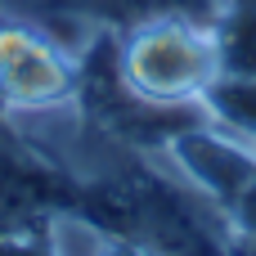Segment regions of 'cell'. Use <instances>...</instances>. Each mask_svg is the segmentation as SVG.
Returning <instances> with one entry per match:
<instances>
[{
    "label": "cell",
    "mask_w": 256,
    "mask_h": 256,
    "mask_svg": "<svg viewBox=\"0 0 256 256\" xmlns=\"http://www.w3.org/2000/svg\"><path fill=\"white\" fill-rule=\"evenodd\" d=\"M72 212L148 256H234L238 243L230 216L180 180L176 166H112L76 184Z\"/></svg>",
    "instance_id": "1"
},
{
    "label": "cell",
    "mask_w": 256,
    "mask_h": 256,
    "mask_svg": "<svg viewBox=\"0 0 256 256\" xmlns=\"http://www.w3.org/2000/svg\"><path fill=\"white\" fill-rule=\"evenodd\" d=\"M117 72L140 99L171 104V108L202 104V94L220 76L212 18L162 14V18L130 22L126 40L117 45Z\"/></svg>",
    "instance_id": "2"
},
{
    "label": "cell",
    "mask_w": 256,
    "mask_h": 256,
    "mask_svg": "<svg viewBox=\"0 0 256 256\" xmlns=\"http://www.w3.org/2000/svg\"><path fill=\"white\" fill-rule=\"evenodd\" d=\"M76 63L40 32L0 22V104L4 112H54L76 99Z\"/></svg>",
    "instance_id": "3"
},
{
    "label": "cell",
    "mask_w": 256,
    "mask_h": 256,
    "mask_svg": "<svg viewBox=\"0 0 256 256\" xmlns=\"http://www.w3.org/2000/svg\"><path fill=\"white\" fill-rule=\"evenodd\" d=\"M166 162L176 166L180 180H189L207 202H216L225 216L238 202V194L256 176V144L230 135L225 126L194 122L166 140Z\"/></svg>",
    "instance_id": "4"
},
{
    "label": "cell",
    "mask_w": 256,
    "mask_h": 256,
    "mask_svg": "<svg viewBox=\"0 0 256 256\" xmlns=\"http://www.w3.org/2000/svg\"><path fill=\"white\" fill-rule=\"evenodd\" d=\"M76 184L63 180L50 162L0 140V238L45 234L54 216L72 212Z\"/></svg>",
    "instance_id": "5"
},
{
    "label": "cell",
    "mask_w": 256,
    "mask_h": 256,
    "mask_svg": "<svg viewBox=\"0 0 256 256\" xmlns=\"http://www.w3.org/2000/svg\"><path fill=\"white\" fill-rule=\"evenodd\" d=\"M220 76L256 81V0H225L212 18Z\"/></svg>",
    "instance_id": "6"
},
{
    "label": "cell",
    "mask_w": 256,
    "mask_h": 256,
    "mask_svg": "<svg viewBox=\"0 0 256 256\" xmlns=\"http://www.w3.org/2000/svg\"><path fill=\"white\" fill-rule=\"evenodd\" d=\"M230 225H234V234H238V238L256 243V176H252V184L238 194V202L230 207Z\"/></svg>",
    "instance_id": "7"
},
{
    "label": "cell",
    "mask_w": 256,
    "mask_h": 256,
    "mask_svg": "<svg viewBox=\"0 0 256 256\" xmlns=\"http://www.w3.org/2000/svg\"><path fill=\"white\" fill-rule=\"evenodd\" d=\"M94 256H148V252H140V248H130V243H122V238H112V234L99 230V238H94Z\"/></svg>",
    "instance_id": "8"
},
{
    "label": "cell",
    "mask_w": 256,
    "mask_h": 256,
    "mask_svg": "<svg viewBox=\"0 0 256 256\" xmlns=\"http://www.w3.org/2000/svg\"><path fill=\"white\" fill-rule=\"evenodd\" d=\"M234 256H256V243H248V238H238V243H234Z\"/></svg>",
    "instance_id": "9"
},
{
    "label": "cell",
    "mask_w": 256,
    "mask_h": 256,
    "mask_svg": "<svg viewBox=\"0 0 256 256\" xmlns=\"http://www.w3.org/2000/svg\"><path fill=\"white\" fill-rule=\"evenodd\" d=\"M0 122H4V104H0Z\"/></svg>",
    "instance_id": "10"
}]
</instances>
